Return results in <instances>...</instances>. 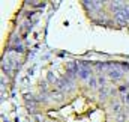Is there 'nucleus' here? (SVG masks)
<instances>
[{
    "mask_svg": "<svg viewBox=\"0 0 129 122\" xmlns=\"http://www.w3.org/2000/svg\"><path fill=\"white\" fill-rule=\"evenodd\" d=\"M125 101H126V103H128V104H129V93H128V95H126V96H125Z\"/></svg>",
    "mask_w": 129,
    "mask_h": 122,
    "instance_id": "nucleus-5",
    "label": "nucleus"
},
{
    "mask_svg": "<svg viewBox=\"0 0 129 122\" xmlns=\"http://www.w3.org/2000/svg\"><path fill=\"white\" fill-rule=\"evenodd\" d=\"M114 110L119 112V110H120V104H116V106H114Z\"/></svg>",
    "mask_w": 129,
    "mask_h": 122,
    "instance_id": "nucleus-4",
    "label": "nucleus"
},
{
    "mask_svg": "<svg viewBox=\"0 0 129 122\" xmlns=\"http://www.w3.org/2000/svg\"><path fill=\"white\" fill-rule=\"evenodd\" d=\"M125 121V115H119L117 116V122H123Z\"/></svg>",
    "mask_w": 129,
    "mask_h": 122,
    "instance_id": "nucleus-2",
    "label": "nucleus"
},
{
    "mask_svg": "<svg viewBox=\"0 0 129 122\" xmlns=\"http://www.w3.org/2000/svg\"><path fill=\"white\" fill-rule=\"evenodd\" d=\"M108 75H110L113 80H119V78H120V71H119V69H114V68L110 66V69H108Z\"/></svg>",
    "mask_w": 129,
    "mask_h": 122,
    "instance_id": "nucleus-1",
    "label": "nucleus"
},
{
    "mask_svg": "<svg viewBox=\"0 0 129 122\" xmlns=\"http://www.w3.org/2000/svg\"><path fill=\"white\" fill-rule=\"evenodd\" d=\"M90 86L92 88H96V80L95 78H90Z\"/></svg>",
    "mask_w": 129,
    "mask_h": 122,
    "instance_id": "nucleus-3",
    "label": "nucleus"
}]
</instances>
